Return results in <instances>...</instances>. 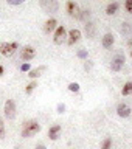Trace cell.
I'll return each mask as SVG.
<instances>
[{
    "instance_id": "cell-11",
    "label": "cell",
    "mask_w": 132,
    "mask_h": 149,
    "mask_svg": "<svg viewBox=\"0 0 132 149\" xmlns=\"http://www.w3.org/2000/svg\"><path fill=\"white\" fill-rule=\"evenodd\" d=\"M56 28H58V20H56V19L51 17L45 22V26H44L45 33H53V31H56Z\"/></svg>"
},
{
    "instance_id": "cell-22",
    "label": "cell",
    "mask_w": 132,
    "mask_h": 149,
    "mask_svg": "<svg viewBox=\"0 0 132 149\" xmlns=\"http://www.w3.org/2000/svg\"><path fill=\"white\" fill-rule=\"evenodd\" d=\"M124 8H126V11H128V13H132V0H126Z\"/></svg>"
},
{
    "instance_id": "cell-8",
    "label": "cell",
    "mask_w": 132,
    "mask_h": 149,
    "mask_svg": "<svg viewBox=\"0 0 132 149\" xmlns=\"http://www.w3.org/2000/svg\"><path fill=\"white\" fill-rule=\"evenodd\" d=\"M34 56H36V50L33 48V47H23V50L20 53V58L23 61H31Z\"/></svg>"
},
{
    "instance_id": "cell-27",
    "label": "cell",
    "mask_w": 132,
    "mask_h": 149,
    "mask_svg": "<svg viewBox=\"0 0 132 149\" xmlns=\"http://www.w3.org/2000/svg\"><path fill=\"white\" fill-rule=\"evenodd\" d=\"M36 149H47V148L44 146V144H37V146H36Z\"/></svg>"
},
{
    "instance_id": "cell-16",
    "label": "cell",
    "mask_w": 132,
    "mask_h": 149,
    "mask_svg": "<svg viewBox=\"0 0 132 149\" xmlns=\"http://www.w3.org/2000/svg\"><path fill=\"white\" fill-rule=\"evenodd\" d=\"M131 93H132V82L129 81V82L124 84L123 88H121V95H123V96H128V95H131Z\"/></svg>"
},
{
    "instance_id": "cell-19",
    "label": "cell",
    "mask_w": 132,
    "mask_h": 149,
    "mask_svg": "<svg viewBox=\"0 0 132 149\" xmlns=\"http://www.w3.org/2000/svg\"><path fill=\"white\" fill-rule=\"evenodd\" d=\"M68 90H70V92H75V93L79 92V84H78V82H70V84H68Z\"/></svg>"
},
{
    "instance_id": "cell-21",
    "label": "cell",
    "mask_w": 132,
    "mask_h": 149,
    "mask_svg": "<svg viewBox=\"0 0 132 149\" xmlns=\"http://www.w3.org/2000/svg\"><path fill=\"white\" fill-rule=\"evenodd\" d=\"M110 146H112V140H110V138H106L104 141H103L101 149H110Z\"/></svg>"
},
{
    "instance_id": "cell-24",
    "label": "cell",
    "mask_w": 132,
    "mask_h": 149,
    "mask_svg": "<svg viewBox=\"0 0 132 149\" xmlns=\"http://www.w3.org/2000/svg\"><path fill=\"white\" fill-rule=\"evenodd\" d=\"M20 70H22V72H30L31 67H30V64H28V62H25V64L20 65Z\"/></svg>"
},
{
    "instance_id": "cell-14",
    "label": "cell",
    "mask_w": 132,
    "mask_h": 149,
    "mask_svg": "<svg viewBox=\"0 0 132 149\" xmlns=\"http://www.w3.org/2000/svg\"><path fill=\"white\" fill-rule=\"evenodd\" d=\"M118 8H120V5L117 3V2H112L107 5V8H106V14L107 16H114V14L118 11Z\"/></svg>"
},
{
    "instance_id": "cell-30",
    "label": "cell",
    "mask_w": 132,
    "mask_h": 149,
    "mask_svg": "<svg viewBox=\"0 0 132 149\" xmlns=\"http://www.w3.org/2000/svg\"><path fill=\"white\" fill-rule=\"evenodd\" d=\"M131 58H132V51H131Z\"/></svg>"
},
{
    "instance_id": "cell-7",
    "label": "cell",
    "mask_w": 132,
    "mask_h": 149,
    "mask_svg": "<svg viewBox=\"0 0 132 149\" xmlns=\"http://www.w3.org/2000/svg\"><path fill=\"white\" fill-rule=\"evenodd\" d=\"M131 106L129 104H124V102H121V104H118V107H117V113H118V116H121V118H128V116L131 115Z\"/></svg>"
},
{
    "instance_id": "cell-31",
    "label": "cell",
    "mask_w": 132,
    "mask_h": 149,
    "mask_svg": "<svg viewBox=\"0 0 132 149\" xmlns=\"http://www.w3.org/2000/svg\"><path fill=\"white\" fill-rule=\"evenodd\" d=\"M16 149H20V148H16Z\"/></svg>"
},
{
    "instance_id": "cell-3",
    "label": "cell",
    "mask_w": 132,
    "mask_h": 149,
    "mask_svg": "<svg viewBox=\"0 0 132 149\" xmlns=\"http://www.w3.org/2000/svg\"><path fill=\"white\" fill-rule=\"evenodd\" d=\"M41 8L44 9L45 13H48V14H53L56 13L59 9V3H58V0H41Z\"/></svg>"
},
{
    "instance_id": "cell-20",
    "label": "cell",
    "mask_w": 132,
    "mask_h": 149,
    "mask_svg": "<svg viewBox=\"0 0 132 149\" xmlns=\"http://www.w3.org/2000/svg\"><path fill=\"white\" fill-rule=\"evenodd\" d=\"M5 135H6V132H5V123H3V120L0 118V140H3Z\"/></svg>"
},
{
    "instance_id": "cell-12",
    "label": "cell",
    "mask_w": 132,
    "mask_h": 149,
    "mask_svg": "<svg viewBox=\"0 0 132 149\" xmlns=\"http://www.w3.org/2000/svg\"><path fill=\"white\" fill-rule=\"evenodd\" d=\"M114 42H115V37L112 33L104 34V37H103V47H104V48H110V47L114 45Z\"/></svg>"
},
{
    "instance_id": "cell-23",
    "label": "cell",
    "mask_w": 132,
    "mask_h": 149,
    "mask_svg": "<svg viewBox=\"0 0 132 149\" xmlns=\"http://www.w3.org/2000/svg\"><path fill=\"white\" fill-rule=\"evenodd\" d=\"M56 110H58V113H64V112H65V104H62V102H59L58 107H56Z\"/></svg>"
},
{
    "instance_id": "cell-5",
    "label": "cell",
    "mask_w": 132,
    "mask_h": 149,
    "mask_svg": "<svg viewBox=\"0 0 132 149\" xmlns=\"http://www.w3.org/2000/svg\"><path fill=\"white\" fill-rule=\"evenodd\" d=\"M65 36H67V31H65V28H64V26H58V28H56V31H54L53 42H54L56 45H61V44L64 42Z\"/></svg>"
},
{
    "instance_id": "cell-1",
    "label": "cell",
    "mask_w": 132,
    "mask_h": 149,
    "mask_svg": "<svg viewBox=\"0 0 132 149\" xmlns=\"http://www.w3.org/2000/svg\"><path fill=\"white\" fill-rule=\"evenodd\" d=\"M41 130V124L34 120H30L23 124V129H22V137L23 138H30L33 135H36L37 132Z\"/></svg>"
},
{
    "instance_id": "cell-4",
    "label": "cell",
    "mask_w": 132,
    "mask_h": 149,
    "mask_svg": "<svg viewBox=\"0 0 132 149\" xmlns=\"http://www.w3.org/2000/svg\"><path fill=\"white\" fill-rule=\"evenodd\" d=\"M5 116H6L8 120H13L14 116H16V102L13 100H6L5 101Z\"/></svg>"
},
{
    "instance_id": "cell-29",
    "label": "cell",
    "mask_w": 132,
    "mask_h": 149,
    "mask_svg": "<svg viewBox=\"0 0 132 149\" xmlns=\"http://www.w3.org/2000/svg\"><path fill=\"white\" fill-rule=\"evenodd\" d=\"M129 45H131V47H132V39H131V40H129Z\"/></svg>"
},
{
    "instance_id": "cell-15",
    "label": "cell",
    "mask_w": 132,
    "mask_h": 149,
    "mask_svg": "<svg viewBox=\"0 0 132 149\" xmlns=\"http://www.w3.org/2000/svg\"><path fill=\"white\" fill-rule=\"evenodd\" d=\"M45 72V67H37V68H33V70H30V72H28V76L30 78H39L42 73Z\"/></svg>"
},
{
    "instance_id": "cell-25",
    "label": "cell",
    "mask_w": 132,
    "mask_h": 149,
    "mask_svg": "<svg viewBox=\"0 0 132 149\" xmlns=\"http://www.w3.org/2000/svg\"><path fill=\"white\" fill-rule=\"evenodd\" d=\"M78 56H79L81 59H86V58H87V51H86V50H79V51H78Z\"/></svg>"
},
{
    "instance_id": "cell-9",
    "label": "cell",
    "mask_w": 132,
    "mask_h": 149,
    "mask_svg": "<svg viewBox=\"0 0 132 149\" xmlns=\"http://www.w3.org/2000/svg\"><path fill=\"white\" fill-rule=\"evenodd\" d=\"M61 130H62V127H61L59 124H54V126H51V127L48 129V137L50 140H58L59 138V135H61Z\"/></svg>"
},
{
    "instance_id": "cell-13",
    "label": "cell",
    "mask_w": 132,
    "mask_h": 149,
    "mask_svg": "<svg viewBox=\"0 0 132 149\" xmlns=\"http://www.w3.org/2000/svg\"><path fill=\"white\" fill-rule=\"evenodd\" d=\"M67 13L70 14V16H76V17H78V13H79L78 5L75 3V2H68V3H67Z\"/></svg>"
},
{
    "instance_id": "cell-2",
    "label": "cell",
    "mask_w": 132,
    "mask_h": 149,
    "mask_svg": "<svg viewBox=\"0 0 132 149\" xmlns=\"http://www.w3.org/2000/svg\"><path fill=\"white\" fill-rule=\"evenodd\" d=\"M19 48L17 42H2L0 44V53H2L5 58H9L16 53V50Z\"/></svg>"
},
{
    "instance_id": "cell-10",
    "label": "cell",
    "mask_w": 132,
    "mask_h": 149,
    "mask_svg": "<svg viewBox=\"0 0 132 149\" xmlns=\"http://www.w3.org/2000/svg\"><path fill=\"white\" fill-rule=\"evenodd\" d=\"M79 39H81V31L76 30V28H73V30L68 31V44L73 45L75 42H78Z\"/></svg>"
},
{
    "instance_id": "cell-6",
    "label": "cell",
    "mask_w": 132,
    "mask_h": 149,
    "mask_svg": "<svg viewBox=\"0 0 132 149\" xmlns=\"http://www.w3.org/2000/svg\"><path fill=\"white\" fill-rule=\"evenodd\" d=\"M124 56L123 54H118L117 58L112 61V64H110V68H112V72H120L121 68H123V65H124Z\"/></svg>"
},
{
    "instance_id": "cell-28",
    "label": "cell",
    "mask_w": 132,
    "mask_h": 149,
    "mask_svg": "<svg viewBox=\"0 0 132 149\" xmlns=\"http://www.w3.org/2000/svg\"><path fill=\"white\" fill-rule=\"evenodd\" d=\"M3 73H5V68L2 67V65H0V76H2V74H3Z\"/></svg>"
},
{
    "instance_id": "cell-26",
    "label": "cell",
    "mask_w": 132,
    "mask_h": 149,
    "mask_svg": "<svg viewBox=\"0 0 132 149\" xmlns=\"http://www.w3.org/2000/svg\"><path fill=\"white\" fill-rule=\"evenodd\" d=\"M25 0H8V3L9 5H22Z\"/></svg>"
},
{
    "instance_id": "cell-18",
    "label": "cell",
    "mask_w": 132,
    "mask_h": 149,
    "mask_svg": "<svg viewBox=\"0 0 132 149\" xmlns=\"http://www.w3.org/2000/svg\"><path fill=\"white\" fill-rule=\"evenodd\" d=\"M36 87H37V82H36V81H31V82L27 86V88H25V93H28V95H30V93H31L33 90H34Z\"/></svg>"
},
{
    "instance_id": "cell-17",
    "label": "cell",
    "mask_w": 132,
    "mask_h": 149,
    "mask_svg": "<svg viewBox=\"0 0 132 149\" xmlns=\"http://www.w3.org/2000/svg\"><path fill=\"white\" fill-rule=\"evenodd\" d=\"M86 34L89 36V37H93L95 36V26H93V23H86Z\"/></svg>"
}]
</instances>
